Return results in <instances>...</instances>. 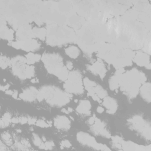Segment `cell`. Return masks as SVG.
I'll return each mask as SVG.
<instances>
[{"instance_id":"33","label":"cell","mask_w":151,"mask_h":151,"mask_svg":"<svg viewBox=\"0 0 151 151\" xmlns=\"http://www.w3.org/2000/svg\"><path fill=\"white\" fill-rule=\"evenodd\" d=\"M1 137L4 141L6 142L11 139V135L9 133L7 132H4L1 134Z\"/></svg>"},{"instance_id":"37","label":"cell","mask_w":151,"mask_h":151,"mask_svg":"<svg viewBox=\"0 0 151 151\" xmlns=\"http://www.w3.org/2000/svg\"><path fill=\"white\" fill-rule=\"evenodd\" d=\"M99 149L101 150H110V149L105 145L99 143Z\"/></svg>"},{"instance_id":"17","label":"cell","mask_w":151,"mask_h":151,"mask_svg":"<svg viewBox=\"0 0 151 151\" xmlns=\"http://www.w3.org/2000/svg\"><path fill=\"white\" fill-rule=\"evenodd\" d=\"M54 124L58 129L67 130L71 127L70 120L64 116H57L54 119Z\"/></svg>"},{"instance_id":"25","label":"cell","mask_w":151,"mask_h":151,"mask_svg":"<svg viewBox=\"0 0 151 151\" xmlns=\"http://www.w3.org/2000/svg\"><path fill=\"white\" fill-rule=\"evenodd\" d=\"M32 33L35 38H38L41 40H45L47 36V29L44 28L34 27L32 29Z\"/></svg>"},{"instance_id":"3","label":"cell","mask_w":151,"mask_h":151,"mask_svg":"<svg viewBox=\"0 0 151 151\" xmlns=\"http://www.w3.org/2000/svg\"><path fill=\"white\" fill-rule=\"evenodd\" d=\"M146 81L145 74L136 68H133L122 74L119 87L125 95L130 99H133L137 95L140 86Z\"/></svg>"},{"instance_id":"31","label":"cell","mask_w":151,"mask_h":151,"mask_svg":"<svg viewBox=\"0 0 151 151\" xmlns=\"http://www.w3.org/2000/svg\"><path fill=\"white\" fill-rule=\"evenodd\" d=\"M45 150H51L54 146V143L52 141H45Z\"/></svg>"},{"instance_id":"45","label":"cell","mask_w":151,"mask_h":151,"mask_svg":"<svg viewBox=\"0 0 151 151\" xmlns=\"http://www.w3.org/2000/svg\"><path fill=\"white\" fill-rule=\"evenodd\" d=\"M61 111L63 112V113H66V114H68V113H69V111H68L67 110H66V109H64V108H63V109L61 110Z\"/></svg>"},{"instance_id":"36","label":"cell","mask_w":151,"mask_h":151,"mask_svg":"<svg viewBox=\"0 0 151 151\" xmlns=\"http://www.w3.org/2000/svg\"><path fill=\"white\" fill-rule=\"evenodd\" d=\"M28 123L29 124H34L35 123H36V122H37V119L35 118H33V117H28Z\"/></svg>"},{"instance_id":"28","label":"cell","mask_w":151,"mask_h":151,"mask_svg":"<svg viewBox=\"0 0 151 151\" xmlns=\"http://www.w3.org/2000/svg\"><path fill=\"white\" fill-rule=\"evenodd\" d=\"M11 60L5 56H1L0 58V66L1 68L5 69L8 66H10Z\"/></svg>"},{"instance_id":"35","label":"cell","mask_w":151,"mask_h":151,"mask_svg":"<svg viewBox=\"0 0 151 151\" xmlns=\"http://www.w3.org/2000/svg\"><path fill=\"white\" fill-rule=\"evenodd\" d=\"M20 142H21L25 147H27V148L31 147V145H30L28 141L27 140L25 139H22L20 140Z\"/></svg>"},{"instance_id":"12","label":"cell","mask_w":151,"mask_h":151,"mask_svg":"<svg viewBox=\"0 0 151 151\" xmlns=\"http://www.w3.org/2000/svg\"><path fill=\"white\" fill-rule=\"evenodd\" d=\"M91 129L97 135H100L107 138H110L111 137L109 132L105 128L104 123L97 117H94V123L92 125Z\"/></svg>"},{"instance_id":"44","label":"cell","mask_w":151,"mask_h":151,"mask_svg":"<svg viewBox=\"0 0 151 151\" xmlns=\"http://www.w3.org/2000/svg\"><path fill=\"white\" fill-rule=\"evenodd\" d=\"M5 93L6 94H9V95H12V94H13V93H14V91H11V90H6L5 91Z\"/></svg>"},{"instance_id":"16","label":"cell","mask_w":151,"mask_h":151,"mask_svg":"<svg viewBox=\"0 0 151 151\" xmlns=\"http://www.w3.org/2000/svg\"><path fill=\"white\" fill-rule=\"evenodd\" d=\"M38 93V90L36 88L29 87L23 90V91L19 94V97L24 101H33L37 99Z\"/></svg>"},{"instance_id":"19","label":"cell","mask_w":151,"mask_h":151,"mask_svg":"<svg viewBox=\"0 0 151 151\" xmlns=\"http://www.w3.org/2000/svg\"><path fill=\"white\" fill-rule=\"evenodd\" d=\"M102 104L107 109V113L109 114H114L118 107L117 101L114 98L109 96L104 98Z\"/></svg>"},{"instance_id":"6","label":"cell","mask_w":151,"mask_h":151,"mask_svg":"<svg viewBox=\"0 0 151 151\" xmlns=\"http://www.w3.org/2000/svg\"><path fill=\"white\" fill-rule=\"evenodd\" d=\"M41 60L50 74H54L61 81H65L68 76V70L64 65L62 57L55 53H44Z\"/></svg>"},{"instance_id":"14","label":"cell","mask_w":151,"mask_h":151,"mask_svg":"<svg viewBox=\"0 0 151 151\" xmlns=\"http://www.w3.org/2000/svg\"><path fill=\"white\" fill-rule=\"evenodd\" d=\"M133 61H134L137 65L140 67H145L147 69H150V57L149 55L142 51H137L133 57Z\"/></svg>"},{"instance_id":"29","label":"cell","mask_w":151,"mask_h":151,"mask_svg":"<svg viewBox=\"0 0 151 151\" xmlns=\"http://www.w3.org/2000/svg\"><path fill=\"white\" fill-rule=\"evenodd\" d=\"M32 142L35 146L39 147L43 141H42L38 135L35 133H32Z\"/></svg>"},{"instance_id":"13","label":"cell","mask_w":151,"mask_h":151,"mask_svg":"<svg viewBox=\"0 0 151 151\" xmlns=\"http://www.w3.org/2000/svg\"><path fill=\"white\" fill-rule=\"evenodd\" d=\"M31 25L29 24H25L20 27L16 32V37L17 40L24 41L30 38H34Z\"/></svg>"},{"instance_id":"46","label":"cell","mask_w":151,"mask_h":151,"mask_svg":"<svg viewBox=\"0 0 151 151\" xmlns=\"http://www.w3.org/2000/svg\"><path fill=\"white\" fill-rule=\"evenodd\" d=\"M38 80H36V79H32V80H31V82L32 83H37V82H38Z\"/></svg>"},{"instance_id":"21","label":"cell","mask_w":151,"mask_h":151,"mask_svg":"<svg viewBox=\"0 0 151 151\" xmlns=\"http://www.w3.org/2000/svg\"><path fill=\"white\" fill-rule=\"evenodd\" d=\"M122 149L123 150H150V148H147V147L144 146L139 145L130 141H124L122 140Z\"/></svg>"},{"instance_id":"32","label":"cell","mask_w":151,"mask_h":151,"mask_svg":"<svg viewBox=\"0 0 151 151\" xmlns=\"http://www.w3.org/2000/svg\"><path fill=\"white\" fill-rule=\"evenodd\" d=\"M71 146V144L67 140H63L61 143V148H62V149H63L64 147L68 148V147H70Z\"/></svg>"},{"instance_id":"1","label":"cell","mask_w":151,"mask_h":151,"mask_svg":"<svg viewBox=\"0 0 151 151\" xmlns=\"http://www.w3.org/2000/svg\"><path fill=\"white\" fill-rule=\"evenodd\" d=\"M87 24L77 31L76 42L84 52L91 53L98 51L107 41V32L106 25Z\"/></svg>"},{"instance_id":"5","label":"cell","mask_w":151,"mask_h":151,"mask_svg":"<svg viewBox=\"0 0 151 151\" xmlns=\"http://www.w3.org/2000/svg\"><path fill=\"white\" fill-rule=\"evenodd\" d=\"M72 97L71 94L62 91L57 87L45 86L38 90L37 99L39 101L45 100L47 103L51 106H63L67 104Z\"/></svg>"},{"instance_id":"43","label":"cell","mask_w":151,"mask_h":151,"mask_svg":"<svg viewBox=\"0 0 151 151\" xmlns=\"http://www.w3.org/2000/svg\"><path fill=\"white\" fill-rule=\"evenodd\" d=\"M12 97L15 99H18V91H14L12 95Z\"/></svg>"},{"instance_id":"11","label":"cell","mask_w":151,"mask_h":151,"mask_svg":"<svg viewBox=\"0 0 151 151\" xmlns=\"http://www.w3.org/2000/svg\"><path fill=\"white\" fill-rule=\"evenodd\" d=\"M19 42L20 49L28 52H34L39 49L40 47V44L34 38H30L24 41L18 40Z\"/></svg>"},{"instance_id":"20","label":"cell","mask_w":151,"mask_h":151,"mask_svg":"<svg viewBox=\"0 0 151 151\" xmlns=\"http://www.w3.org/2000/svg\"><path fill=\"white\" fill-rule=\"evenodd\" d=\"M124 72V70L123 68H119L113 75L109 80V88L111 90H117L119 87V81L120 76Z\"/></svg>"},{"instance_id":"40","label":"cell","mask_w":151,"mask_h":151,"mask_svg":"<svg viewBox=\"0 0 151 151\" xmlns=\"http://www.w3.org/2000/svg\"><path fill=\"white\" fill-rule=\"evenodd\" d=\"M11 123H19V117H13L11 119Z\"/></svg>"},{"instance_id":"41","label":"cell","mask_w":151,"mask_h":151,"mask_svg":"<svg viewBox=\"0 0 151 151\" xmlns=\"http://www.w3.org/2000/svg\"><path fill=\"white\" fill-rule=\"evenodd\" d=\"M88 124H90V125H93V124H94V117H90V118L88 119Z\"/></svg>"},{"instance_id":"30","label":"cell","mask_w":151,"mask_h":151,"mask_svg":"<svg viewBox=\"0 0 151 151\" xmlns=\"http://www.w3.org/2000/svg\"><path fill=\"white\" fill-rule=\"evenodd\" d=\"M35 124H36L37 126H39V127H47L50 126L47 123V122L46 123L44 120H42V119L37 120Z\"/></svg>"},{"instance_id":"2","label":"cell","mask_w":151,"mask_h":151,"mask_svg":"<svg viewBox=\"0 0 151 151\" xmlns=\"http://www.w3.org/2000/svg\"><path fill=\"white\" fill-rule=\"evenodd\" d=\"M99 58L111 64L116 69L130 66L135 52L129 48H123L113 43H104L97 51Z\"/></svg>"},{"instance_id":"39","label":"cell","mask_w":151,"mask_h":151,"mask_svg":"<svg viewBox=\"0 0 151 151\" xmlns=\"http://www.w3.org/2000/svg\"><path fill=\"white\" fill-rule=\"evenodd\" d=\"M7 149V146L5 145V143H4L2 141H1V144H0V150L1 151L3 150H5Z\"/></svg>"},{"instance_id":"42","label":"cell","mask_w":151,"mask_h":151,"mask_svg":"<svg viewBox=\"0 0 151 151\" xmlns=\"http://www.w3.org/2000/svg\"><path fill=\"white\" fill-rule=\"evenodd\" d=\"M97 111L99 113H102L103 111H104V108L101 107V106H99L97 108Z\"/></svg>"},{"instance_id":"15","label":"cell","mask_w":151,"mask_h":151,"mask_svg":"<svg viewBox=\"0 0 151 151\" xmlns=\"http://www.w3.org/2000/svg\"><path fill=\"white\" fill-rule=\"evenodd\" d=\"M87 68L93 74L99 75L101 78H103L105 77L107 72V70L103 61L100 58L93 65H88Z\"/></svg>"},{"instance_id":"23","label":"cell","mask_w":151,"mask_h":151,"mask_svg":"<svg viewBox=\"0 0 151 151\" xmlns=\"http://www.w3.org/2000/svg\"><path fill=\"white\" fill-rule=\"evenodd\" d=\"M141 97L147 102H150L151 100V87L150 83H143L139 88Z\"/></svg>"},{"instance_id":"18","label":"cell","mask_w":151,"mask_h":151,"mask_svg":"<svg viewBox=\"0 0 151 151\" xmlns=\"http://www.w3.org/2000/svg\"><path fill=\"white\" fill-rule=\"evenodd\" d=\"M14 30L9 28L6 25L5 19H1V28H0V36L2 39L6 40L9 41L14 39Z\"/></svg>"},{"instance_id":"38","label":"cell","mask_w":151,"mask_h":151,"mask_svg":"<svg viewBox=\"0 0 151 151\" xmlns=\"http://www.w3.org/2000/svg\"><path fill=\"white\" fill-rule=\"evenodd\" d=\"M68 70H71L73 67V63L71 62V61H68L66 63V66Z\"/></svg>"},{"instance_id":"22","label":"cell","mask_w":151,"mask_h":151,"mask_svg":"<svg viewBox=\"0 0 151 151\" xmlns=\"http://www.w3.org/2000/svg\"><path fill=\"white\" fill-rule=\"evenodd\" d=\"M91 103L88 100H82L76 108V111L80 114L89 115L91 113Z\"/></svg>"},{"instance_id":"4","label":"cell","mask_w":151,"mask_h":151,"mask_svg":"<svg viewBox=\"0 0 151 151\" xmlns=\"http://www.w3.org/2000/svg\"><path fill=\"white\" fill-rule=\"evenodd\" d=\"M47 44L51 46L63 45L76 42V34L74 30L65 25L58 26L57 24H51L47 27Z\"/></svg>"},{"instance_id":"24","label":"cell","mask_w":151,"mask_h":151,"mask_svg":"<svg viewBox=\"0 0 151 151\" xmlns=\"http://www.w3.org/2000/svg\"><path fill=\"white\" fill-rule=\"evenodd\" d=\"M65 52L69 57L71 58H77L80 54L78 48L74 45H71L66 48L65 49Z\"/></svg>"},{"instance_id":"8","label":"cell","mask_w":151,"mask_h":151,"mask_svg":"<svg viewBox=\"0 0 151 151\" xmlns=\"http://www.w3.org/2000/svg\"><path fill=\"white\" fill-rule=\"evenodd\" d=\"M64 88L65 91L70 94L76 95L83 94L84 87L81 73L78 70L70 71L64 84Z\"/></svg>"},{"instance_id":"27","label":"cell","mask_w":151,"mask_h":151,"mask_svg":"<svg viewBox=\"0 0 151 151\" xmlns=\"http://www.w3.org/2000/svg\"><path fill=\"white\" fill-rule=\"evenodd\" d=\"M11 116L9 113H5L2 117L0 121V126L1 128L7 127L11 122Z\"/></svg>"},{"instance_id":"26","label":"cell","mask_w":151,"mask_h":151,"mask_svg":"<svg viewBox=\"0 0 151 151\" xmlns=\"http://www.w3.org/2000/svg\"><path fill=\"white\" fill-rule=\"evenodd\" d=\"M27 60V63L29 65H32L36 62H38L41 59V56L38 54H34L32 52H28L25 55Z\"/></svg>"},{"instance_id":"9","label":"cell","mask_w":151,"mask_h":151,"mask_svg":"<svg viewBox=\"0 0 151 151\" xmlns=\"http://www.w3.org/2000/svg\"><path fill=\"white\" fill-rule=\"evenodd\" d=\"M133 129L140 133L146 139H150V123L146 122L142 117L135 116L128 120Z\"/></svg>"},{"instance_id":"7","label":"cell","mask_w":151,"mask_h":151,"mask_svg":"<svg viewBox=\"0 0 151 151\" xmlns=\"http://www.w3.org/2000/svg\"><path fill=\"white\" fill-rule=\"evenodd\" d=\"M10 66L14 75L21 80L30 78L34 75V67L27 63L26 57L16 56L11 60Z\"/></svg>"},{"instance_id":"47","label":"cell","mask_w":151,"mask_h":151,"mask_svg":"<svg viewBox=\"0 0 151 151\" xmlns=\"http://www.w3.org/2000/svg\"><path fill=\"white\" fill-rule=\"evenodd\" d=\"M67 110L69 111V113H70V112H72V111H73V109H72V108H70V107H68V108L67 109Z\"/></svg>"},{"instance_id":"10","label":"cell","mask_w":151,"mask_h":151,"mask_svg":"<svg viewBox=\"0 0 151 151\" xmlns=\"http://www.w3.org/2000/svg\"><path fill=\"white\" fill-rule=\"evenodd\" d=\"M76 138L81 144L91 147L96 150H100L99 143L96 142L94 137L89 134L83 132H80L77 134Z\"/></svg>"},{"instance_id":"34","label":"cell","mask_w":151,"mask_h":151,"mask_svg":"<svg viewBox=\"0 0 151 151\" xmlns=\"http://www.w3.org/2000/svg\"><path fill=\"white\" fill-rule=\"evenodd\" d=\"M28 119L25 116H22V117H19V123L21 124H25V123H28Z\"/></svg>"}]
</instances>
